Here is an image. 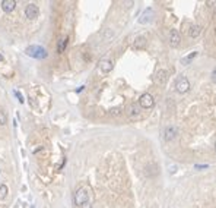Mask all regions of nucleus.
<instances>
[{
    "instance_id": "12",
    "label": "nucleus",
    "mask_w": 216,
    "mask_h": 208,
    "mask_svg": "<svg viewBox=\"0 0 216 208\" xmlns=\"http://www.w3.org/2000/svg\"><path fill=\"white\" fill-rule=\"evenodd\" d=\"M99 69L104 72V74H108L112 70V62L108 60V59H104V60L99 62Z\"/></svg>"
},
{
    "instance_id": "9",
    "label": "nucleus",
    "mask_w": 216,
    "mask_h": 208,
    "mask_svg": "<svg viewBox=\"0 0 216 208\" xmlns=\"http://www.w3.org/2000/svg\"><path fill=\"white\" fill-rule=\"evenodd\" d=\"M127 114H129V117L130 119H139L140 117V108H139L137 104H131L130 107L127 108Z\"/></svg>"
},
{
    "instance_id": "2",
    "label": "nucleus",
    "mask_w": 216,
    "mask_h": 208,
    "mask_svg": "<svg viewBox=\"0 0 216 208\" xmlns=\"http://www.w3.org/2000/svg\"><path fill=\"white\" fill-rule=\"evenodd\" d=\"M25 53L28 54L29 57H34V59H39V60L46 59L47 56H48V51H47V50L42 47V46H38V44H35V46H29V47L26 48Z\"/></svg>"
},
{
    "instance_id": "14",
    "label": "nucleus",
    "mask_w": 216,
    "mask_h": 208,
    "mask_svg": "<svg viewBox=\"0 0 216 208\" xmlns=\"http://www.w3.org/2000/svg\"><path fill=\"white\" fill-rule=\"evenodd\" d=\"M145 46H146V37L140 35L134 40V48H143Z\"/></svg>"
},
{
    "instance_id": "5",
    "label": "nucleus",
    "mask_w": 216,
    "mask_h": 208,
    "mask_svg": "<svg viewBox=\"0 0 216 208\" xmlns=\"http://www.w3.org/2000/svg\"><path fill=\"white\" fill-rule=\"evenodd\" d=\"M155 81H156L158 85H161V87H164L165 84H167V81H168V72L165 70V69H159L156 72V76H155Z\"/></svg>"
},
{
    "instance_id": "17",
    "label": "nucleus",
    "mask_w": 216,
    "mask_h": 208,
    "mask_svg": "<svg viewBox=\"0 0 216 208\" xmlns=\"http://www.w3.org/2000/svg\"><path fill=\"white\" fill-rule=\"evenodd\" d=\"M9 194V189H7L6 185H0V199H5Z\"/></svg>"
},
{
    "instance_id": "6",
    "label": "nucleus",
    "mask_w": 216,
    "mask_h": 208,
    "mask_svg": "<svg viewBox=\"0 0 216 208\" xmlns=\"http://www.w3.org/2000/svg\"><path fill=\"white\" fill-rule=\"evenodd\" d=\"M25 15L28 19H35L37 18V15H38V6L37 5H34V3H31V5H28L25 9Z\"/></svg>"
},
{
    "instance_id": "10",
    "label": "nucleus",
    "mask_w": 216,
    "mask_h": 208,
    "mask_svg": "<svg viewBox=\"0 0 216 208\" xmlns=\"http://www.w3.org/2000/svg\"><path fill=\"white\" fill-rule=\"evenodd\" d=\"M175 136H177V129L174 128V126H167L165 128V130H164L165 141H172Z\"/></svg>"
},
{
    "instance_id": "21",
    "label": "nucleus",
    "mask_w": 216,
    "mask_h": 208,
    "mask_svg": "<svg viewBox=\"0 0 216 208\" xmlns=\"http://www.w3.org/2000/svg\"><path fill=\"white\" fill-rule=\"evenodd\" d=\"M82 208H92V202H86V204Z\"/></svg>"
},
{
    "instance_id": "20",
    "label": "nucleus",
    "mask_w": 216,
    "mask_h": 208,
    "mask_svg": "<svg viewBox=\"0 0 216 208\" xmlns=\"http://www.w3.org/2000/svg\"><path fill=\"white\" fill-rule=\"evenodd\" d=\"M207 164H196V168H206Z\"/></svg>"
},
{
    "instance_id": "16",
    "label": "nucleus",
    "mask_w": 216,
    "mask_h": 208,
    "mask_svg": "<svg viewBox=\"0 0 216 208\" xmlns=\"http://www.w3.org/2000/svg\"><path fill=\"white\" fill-rule=\"evenodd\" d=\"M196 56H197V51H193V53H190L189 56L183 57V59H181V63H183V65H189V63H190V62L193 60Z\"/></svg>"
},
{
    "instance_id": "24",
    "label": "nucleus",
    "mask_w": 216,
    "mask_h": 208,
    "mask_svg": "<svg viewBox=\"0 0 216 208\" xmlns=\"http://www.w3.org/2000/svg\"><path fill=\"white\" fill-rule=\"evenodd\" d=\"M0 173H2V168H0Z\"/></svg>"
},
{
    "instance_id": "7",
    "label": "nucleus",
    "mask_w": 216,
    "mask_h": 208,
    "mask_svg": "<svg viewBox=\"0 0 216 208\" xmlns=\"http://www.w3.org/2000/svg\"><path fill=\"white\" fill-rule=\"evenodd\" d=\"M152 19H153V10H152L151 7H148V9L145 10L143 13L140 15V18H139V22H140V24H149Z\"/></svg>"
},
{
    "instance_id": "11",
    "label": "nucleus",
    "mask_w": 216,
    "mask_h": 208,
    "mask_svg": "<svg viewBox=\"0 0 216 208\" xmlns=\"http://www.w3.org/2000/svg\"><path fill=\"white\" fill-rule=\"evenodd\" d=\"M180 41H181V37H180L178 31L177 29H172L170 32V44L172 47H177L178 44H180Z\"/></svg>"
},
{
    "instance_id": "8",
    "label": "nucleus",
    "mask_w": 216,
    "mask_h": 208,
    "mask_svg": "<svg viewBox=\"0 0 216 208\" xmlns=\"http://www.w3.org/2000/svg\"><path fill=\"white\" fill-rule=\"evenodd\" d=\"M16 7V2L15 0H3L2 2V9L6 12V13H12Z\"/></svg>"
},
{
    "instance_id": "23",
    "label": "nucleus",
    "mask_w": 216,
    "mask_h": 208,
    "mask_svg": "<svg viewBox=\"0 0 216 208\" xmlns=\"http://www.w3.org/2000/svg\"><path fill=\"white\" fill-rule=\"evenodd\" d=\"M215 151H216V145H215Z\"/></svg>"
},
{
    "instance_id": "18",
    "label": "nucleus",
    "mask_w": 216,
    "mask_h": 208,
    "mask_svg": "<svg viewBox=\"0 0 216 208\" xmlns=\"http://www.w3.org/2000/svg\"><path fill=\"white\" fill-rule=\"evenodd\" d=\"M7 123V116L3 110H0V126H5Z\"/></svg>"
},
{
    "instance_id": "1",
    "label": "nucleus",
    "mask_w": 216,
    "mask_h": 208,
    "mask_svg": "<svg viewBox=\"0 0 216 208\" xmlns=\"http://www.w3.org/2000/svg\"><path fill=\"white\" fill-rule=\"evenodd\" d=\"M73 201L79 208H82L86 202H91V188L89 186H82L75 192Z\"/></svg>"
},
{
    "instance_id": "4",
    "label": "nucleus",
    "mask_w": 216,
    "mask_h": 208,
    "mask_svg": "<svg viewBox=\"0 0 216 208\" xmlns=\"http://www.w3.org/2000/svg\"><path fill=\"white\" fill-rule=\"evenodd\" d=\"M175 88H177V91L180 94H184V93H187L190 89V81L187 79L185 76H181L175 82Z\"/></svg>"
},
{
    "instance_id": "19",
    "label": "nucleus",
    "mask_w": 216,
    "mask_h": 208,
    "mask_svg": "<svg viewBox=\"0 0 216 208\" xmlns=\"http://www.w3.org/2000/svg\"><path fill=\"white\" fill-rule=\"evenodd\" d=\"M15 95H16V98L19 100V103H24V97L20 95V93H19V91H15Z\"/></svg>"
},
{
    "instance_id": "3",
    "label": "nucleus",
    "mask_w": 216,
    "mask_h": 208,
    "mask_svg": "<svg viewBox=\"0 0 216 208\" xmlns=\"http://www.w3.org/2000/svg\"><path fill=\"white\" fill-rule=\"evenodd\" d=\"M139 106L143 108H152L155 106V100H153V97L151 94H142L140 95V98H139Z\"/></svg>"
},
{
    "instance_id": "22",
    "label": "nucleus",
    "mask_w": 216,
    "mask_h": 208,
    "mask_svg": "<svg viewBox=\"0 0 216 208\" xmlns=\"http://www.w3.org/2000/svg\"><path fill=\"white\" fill-rule=\"evenodd\" d=\"M112 114H120V110H118V108H114V110H112Z\"/></svg>"
},
{
    "instance_id": "15",
    "label": "nucleus",
    "mask_w": 216,
    "mask_h": 208,
    "mask_svg": "<svg viewBox=\"0 0 216 208\" xmlns=\"http://www.w3.org/2000/svg\"><path fill=\"white\" fill-rule=\"evenodd\" d=\"M67 41H69V37H66V38H63V40L59 41V46H57V53H63V51H64L66 46H67Z\"/></svg>"
},
{
    "instance_id": "13",
    "label": "nucleus",
    "mask_w": 216,
    "mask_h": 208,
    "mask_svg": "<svg viewBox=\"0 0 216 208\" xmlns=\"http://www.w3.org/2000/svg\"><path fill=\"white\" fill-rule=\"evenodd\" d=\"M200 32H202V28L199 27V25H190V28H189V35L193 37V38L199 37Z\"/></svg>"
}]
</instances>
